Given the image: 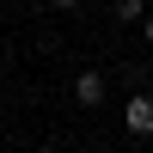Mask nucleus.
<instances>
[{
  "label": "nucleus",
  "instance_id": "5",
  "mask_svg": "<svg viewBox=\"0 0 153 153\" xmlns=\"http://www.w3.org/2000/svg\"><path fill=\"white\" fill-rule=\"evenodd\" d=\"M141 31H147V43H153V12H147V19H141Z\"/></svg>",
  "mask_w": 153,
  "mask_h": 153
},
{
  "label": "nucleus",
  "instance_id": "3",
  "mask_svg": "<svg viewBox=\"0 0 153 153\" xmlns=\"http://www.w3.org/2000/svg\"><path fill=\"white\" fill-rule=\"evenodd\" d=\"M141 12H147L141 0H117V19H123V25H135V19H141Z\"/></svg>",
  "mask_w": 153,
  "mask_h": 153
},
{
  "label": "nucleus",
  "instance_id": "4",
  "mask_svg": "<svg viewBox=\"0 0 153 153\" xmlns=\"http://www.w3.org/2000/svg\"><path fill=\"white\" fill-rule=\"evenodd\" d=\"M37 6H55V12H74L80 0H37Z\"/></svg>",
  "mask_w": 153,
  "mask_h": 153
},
{
  "label": "nucleus",
  "instance_id": "1",
  "mask_svg": "<svg viewBox=\"0 0 153 153\" xmlns=\"http://www.w3.org/2000/svg\"><path fill=\"white\" fill-rule=\"evenodd\" d=\"M123 123H129V135H141V141H147V135H153V98L135 92V98H129V110H123Z\"/></svg>",
  "mask_w": 153,
  "mask_h": 153
},
{
  "label": "nucleus",
  "instance_id": "2",
  "mask_svg": "<svg viewBox=\"0 0 153 153\" xmlns=\"http://www.w3.org/2000/svg\"><path fill=\"white\" fill-rule=\"evenodd\" d=\"M74 98H80L86 110H92V104H104V74H92V68H86L80 80H74Z\"/></svg>",
  "mask_w": 153,
  "mask_h": 153
}]
</instances>
